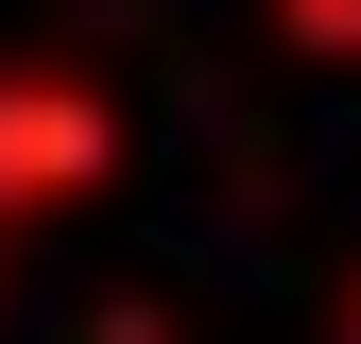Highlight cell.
Masks as SVG:
<instances>
[{
    "instance_id": "4",
    "label": "cell",
    "mask_w": 361,
    "mask_h": 344,
    "mask_svg": "<svg viewBox=\"0 0 361 344\" xmlns=\"http://www.w3.org/2000/svg\"><path fill=\"white\" fill-rule=\"evenodd\" d=\"M327 344H361V258H344V293H327Z\"/></svg>"
},
{
    "instance_id": "3",
    "label": "cell",
    "mask_w": 361,
    "mask_h": 344,
    "mask_svg": "<svg viewBox=\"0 0 361 344\" xmlns=\"http://www.w3.org/2000/svg\"><path fill=\"white\" fill-rule=\"evenodd\" d=\"M86 344H172V310H155V293H121V310L86 327Z\"/></svg>"
},
{
    "instance_id": "1",
    "label": "cell",
    "mask_w": 361,
    "mask_h": 344,
    "mask_svg": "<svg viewBox=\"0 0 361 344\" xmlns=\"http://www.w3.org/2000/svg\"><path fill=\"white\" fill-rule=\"evenodd\" d=\"M104 172H121V86L86 52H0V241L69 224Z\"/></svg>"
},
{
    "instance_id": "2",
    "label": "cell",
    "mask_w": 361,
    "mask_h": 344,
    "mask_svg": "<svg viewBox=\"0 0 361 344\" xmlns=\"http://www.w3.org/2000/svg\"><path fill=\"white\" fill-rule=\"evenodd\" d=\"M258 18H276L310 69H361V0H258Z\"/></svg>"
}]
</instances>
